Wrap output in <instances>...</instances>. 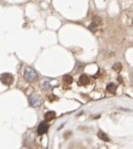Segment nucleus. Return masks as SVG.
Segmentation results:
<instances>
[{"label": "nucleus", "instance_id": "1", "mask_svg": "<svg viewBox=\"0 0 133 149\" xmlns=\"http://www.w3.org/2000/svg\"><path fill=\"white\" fill-rule=\"evenodd\" d=\"M24 78H25V80H27L29 82H33L38 78V75L33 68H26L24 71Z\"/></svg>", "mask_w": 133, "mask_h": 149}, {"label": "nucleus", "instance_id": "2", "mask_svg": "<svg viewBox=\"0 0 133 149\" xmlns=\"http://www.w3.org/2000/svg\"><path fill=\"white\" fill-rule=\"evenodd\" d=\"M29 104L33 107H38L41 105V98L38 95H32L29 97Z\"/></svg>", "mask_w": 133, "mask_h": 149}, {"label": "nucleus", "instance_id": "3", "mask_svg": "<svg viewBox=\"0 0 133 149\" xmlns=\"http://www.w3.org/2000/svg\"><path fill=\"white\" fill-rule=\"evenodd\" d=\"M0 80H1V82L3 84L11 85L14 82V77L11 74H3L1 77H0Z\"/></svg>", "mask_w": 133, "mask_h": 149}, {"label": "nucleus", "instance_id": "4", "mask_svg": "<svg viewBox=\"0 0 133 149\" xmlns=\"http://www.w3.org/2000/svg\"><path fill=\"white\" fill-rule=\"evenodd\" d=\"M47 130H48V125L45 122H42L38 126V133L39 135H44L45 132H47Z\"/></svg>", "mask_w": 133, "mask_h": 149}, {"label": "nucleus", "instance_id": "5", "mask_svg": "<svg viewBox=\"0 0 133 149\" xmlns=\"http://www.w3.org/2000/svg\"><path fill=\"white\" fill-rule=\"evenodd\" d=\"M55 118H56L55 111H48V112L45 114V121H46V122H49V121L54 120Z\"/></svg>", "mask_w": 133, "mask_h": 149}, {"label": "nucleus", "instance_id": "6", "mask_svg": "<svg viewBox=\"0 0 133 149\" xmlns=\"http://www.w3.org/2000/svg\"><path fill=\"white\" fill-rule=\"evenodd\" d=\"M89 83V78H88V76H86V75H82L80 77V84L81 85H87Z\"/></svg>", "mask_w": 133, "mask_h": 149}, {"label": "nucleus", "instance_id": "7", "mask_svg": "<svg viewBox=\"0 0 133 149\" xmlns=\"http://www.w3.org/2000/svg\"><path fill=\"white\" fill-rule=\"evenodd\" d=\"M115 90H116V86H115V84H113V83H109L108 85H107V91L110 92V94H114Z\"/></svg>", "mask_w": 133, "mask_h": 149}, {"label": "nucleus", "instance_id": "8", "mask_svg": "<svg viewBox=\"0 0 133 149\" xmlns=\"http://www.w3.org/2000/svg\"><path fill=\"white\" fill-rule=\"evenodd\" d=\"M98 136H99V138L101 139V140H103V141H106V142H108V141H109V138L107 137V135H105L104 132H102V131H100Z\"/></svg>", "mask_w": 133, "mask_h": 149}, {"label": "nucleus", "instance_id": "9", "mask_svg": "<svg viewBox=\"0 0 133 149\" xmlns=\"http://www.w3.org/2000/svg\"><path fill=\"white\" fill-rule=\"evenodd\" d=\"M112 68H113V70H115V71H121V69H122V64L120 63V62H116V63H114L113 64V66H112Z\"/></svg>", "mask_w": 133, "mask_h": 149}, {"label": "nucleus", "instance_id": "10", "mask_svg": "<svg viewBox=\"0 0 133 149\" xmlns=\"http://www.w3.org/2000/svg\"><path fill=\"white\" fill-rule=\"evenodd\" d=\"M93 24L95 25H101L102 24V19L100 17H94L93 18Z\"/></svg>", "mask_w": 133, "mask_h": 149}, {"label": "nucleus", "instance_id": "11", "mask_svg": "<svg viewBox=\"0 0 133 149\" xmlns=\"http://www.w3.org/2000/svg\"><path fill=\"white\" fill-rule=\"evenodd\" d=\"M63 79H64V82H65V83H67V84H70L71 82H72V78H71L70 76H65Z\"/></svg>", "mask_w": 133, "mask_h": 149}, {"label": "nucleus", "instance_id": "12", "mask_svg": "<svg viewBox=\"0 0 133 149\" xmlns=\"http://www.w3.org/2000/svg\"><path fill=\"white\" fill-rule=\"evenodd\" d=\"M117 80H119V82H121V83L123 82V78H122V77H119V78H117Z\"/></svg>", "mask_w": 133, "mask_h": 149}]
</instances>
